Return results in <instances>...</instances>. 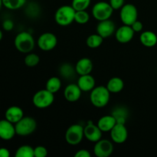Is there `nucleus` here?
Returning <instances> with one entry per match:
<instances>
[{"label": "nucleus", "mask_w": 157, "mask_h": 157, "mask_svg": "<svg viewBox=\"0 0 157 157\" xmlns=\"http://www.w3.org/2000/svg\"><path fill=\"white\" fill-rule=\"evenodd\" d=\"M15 47L21 53H30L34 49L35 41L32 34L28 32H21L15 36L14 40Z\"/></svg>", "instance_id": "f03ea898"}, {"label": "nucleus", "mask_w": 157, "mask_h": 157, "mask_svg": "<svg viewBox=\"0 0 157 157\" xmlns=\"http://www.w3.org/2000/svg\"><path fill=\"white\" fill-rule=\"evenodd\" d=\"M104 39V38L102 36H101L99 34H93V35H90V36L87 37L86 44H87V47L90 48H98L103 44Z\"/></svg>", "instance_id": "393cba45"}, {"label": "nucleus", "mask_w": 157, "mask_h": 157, "mask_svg": "<svg viewBox=\"0 0 157 157\" xmlns=\"http://www.w3.org/2000/svg\"><path fill=\"white\" fill-rule=\"evenodd\" d=\"M61 87V81L58 77H52L48 80L45 84V89L53 94L59 91Z\"/></svg>", "instance_id": "b1692460"}, {"label": "nucleus", "mask_w": 157, "mask_h": 157, "mask_svg": "<svg viewBox=\"0 0 157 157\" xmlns=\"http://www.w3.org/2000/svg\"><path fill=\"white\" fill-rule=\"evenodd\" d=\"M130 26L133 29V30L134 31V32H140L143 30V29H144V25H143V23L140 21H138V20L134 21Z\"/></svg>", "instance_id": "72a5a7b5"}, {"label": "nucleus", "mask_w": 157, "mask_h": 157, "mask_svg": "<svg viewBox=\"0 0 157 157\" xmlns=\"http://www.w3.org/2000/svg\"><path fill=\"white\" fill-rule=\"evenodd\" d=\"M141 44L147 48L154 47L157 44V35L152 31H145L140 36Z\"/></svg>", "instance_id": "412c9836"}, {"label": "nucleus", "mask_w": 157, "mask_h": 157, "mask_svg": "<svg viewBox=\"0 0 157 157\" xmlns=\"http://www.w3.org/2000/svg\"><path fill=\"white\" fill-rule=\"evenodd\" d=\"M2 36H3V35H2V31L0 30V41H1L2 38Z\"/></svg>", "instance_id": "58836bf2"}, {"label": "nucleus", "mask_w": 157, "mask_h": 157, "mask_svg": "<svg viewBox=\"0 0 157 157\" xmlns=\"http://www.w3.org/2000/svg\"><path fill=\"white\" fill-rule=\"evenodd\" d=\"M14 27V23L12 20L6 19L3 21L2 23V28L4 30L6 31H11L12 30Z\"/></svg>", "instance_id": "f704fd0d"}, {"label": "nucleus", "mask_w": 157, "mask_h": 157, "mask_svg": "<svg viewBox=\"0 0 157 157\" xmlns=\"http://www.w3.org/2000/svg\"><path fill=\"white\" fill-rule=\"evenodd\" d=\"M14 124L6 119L0 120V138L3 140H10L16 134Z\"/></svg>", "instance_id": "2eb2a0df"}, {"label": "nucleus", "mask_w": 157, "mask_h": 157, "mask_svg": "<svg viewBox=\"0 0 157 157\" xmlns=\"http://www.w3.org/2000/svg\"><path fill=\"white\" fill-rule=\"evenodd\" d=\"M16 134L21 136H27L32 134L37 128V122L32 117H23L15 124Z\"/></svg>", "instance_id": "20e7f679"}, {"label": "nucleus", "mask_w": 157, "mask_h": 157, "mask_svg": "<svg viewBox=\"0 0 157 157\" xmlns=\"http://www.w3.org/2000/svg\"><path fill=\"white\" fill-rule=\"evenodd\" d=\"M75 9L72 6H62L57 9L55 14V20L61 26H67L75 21Z\"/></svg>", "instance_id": "7ed1b4c3"}, {"label": "nucleus", "mask_w": 157, "mask_h": 157, "mask_svg": "<svg viewBox=\"0 0 157 157\" xmlns=\"http://www.w3.org/2000/svg\"><path fill=\"white\" fill-rule=\"evenodd\" d=\"M48 155V150L43 146H38L34 148V157H45Z\"/></svg>", "instance_id": "2f4dec72"}, {"label": "nucleus", "mask_w": 157, "mask_h": 157, "mask_svg": "<svg viewBox=\"0 0 157 157\" xmlns=\"http://www.w3.org/2000/svg\"><path fill=\"white\" fill-rule=\"evenodd\" d=\"M106 87L110 93H120L124 89V82L119 77H113L109 80Z\"/></svg>", "instance_id": "4be33fe9"}, {"label": "nucleus", "mask_w": 157, "mask_h": 157, "mask_svg": "<svg viewBox=\"0 0 157 157\" xmlns=\"http://www.w3.org/2000/svg\"><path fill=\"white\" fill-rule=\"evenodd\" d=\"M117 120L113 115H105L99 119L98 126L102 132H110L116 125Z\"/></svg>", "instance_id": "aec40b11"}, {"label": "nucleus", "mask_w": 157, "mask_h": 157, "mask_svg": "<svg viewBox=\"0 0 157 157\" xmlns=\"http://www.w3.org/2000/svg\"><path fill=\"white\" fill-rule=\"evenodd\" d=\"M102 130L99 128L98 124H94L89 121L84 127V134L86 139L92 143H96L102 139Z\"/></svg>", "instance_id": "f8f14e48"}, {"label": "nucleus", "mask_w": 157, "mask_h": 157, "mask_svg": "<svg viewBox=\"0 0 157 157\" xmlns=\"http://www.w3.org/2000/svg\"><path fill=\"white\" fill-rule=\"evenodd\" d=\"M91 0H72L71 6L75 11L86 10L90 6Z\"/></svg>", "instance_id": "7c9ffc66"}, {"label": "nucleus", "mask_w": 157, "mask_h": 157, "mask_svg": "<svg viewBox=\"0 0 157 157\" xmlns=\"http://www.w3.org/2000/svg\"><path fill=\"white\" fill-rule=\"evenodd\" d=\"M97 33L99 34L104 38L110 37L116 32V25L110 19L99 21L97 25Z\"/></svg>", "instance_id": "4468645a"}, {"label": "nucleus", "mask_w": 157, "mask_h": 157, "mask_svg": "<svg viewBox=\"0 0 157 157\" xmlns=\"http://www.w3.org/2000/svg\"><path fill=\"white\" fill-rule=\"evenodd\" d=\"M121 20L124 25H131L134 21L137 20L138 11L136 6L133 4H124L120 12Z\"/></svg>", "instance_id": "6e6552de"}, {"label": "nucleus", "mask_w": 157, "mask_h": 157, "mask_svg": "<svg viewBox=\"0 0 157 157\" xmlns=\"http://www.w3.org/2000/svg\"><path fill=\"white\" fill-rule=\"evenodd\" d=\"M82 90L78 84H69L64 88V97L68 102H76L81 98Z\"/></svg>", "instance_id": "dca6fc26"}, {"label": "nucleus", "mask_w": 157, "mask_h": 157, "mask_svg": "<svg viewBox=\"0 0 157 157\" xmlns=\"http://www.w3.org/2000/svg\"><path fill=\"white\" fill-rule=\"evenodd\" d=\"M9 156H10V153L8 149L0 147V157H9Z\"/></svg>", "instance_id": "e433bc0d"}, {"label": "nucleus", "mask_w": 157, "mask_h": 157, "mask_svg": "<svg viewBox=\"0 0 157 157\" xmlns=\"http://www.w3.org/2000/svg\"><path fill=\"white\" fill-rule=\"evenodd\" d=\"M93 62L88 58H82L78 60L75 64V70L78 75H85L91 73L93 70Z\"/></svg>", "instance_id": "f3484780"}, {"label": "nucleus", "mask_w": 157, "mask_h": 157, "mask_svg": "<svg viewBox=\"0 0 157 157\" xmlns=\"http://www.w3.org/2000/svg\"><path fill=\"white\" fill-rule=\"evenodd\" d=\"M23 117H24V112H23L22 109L18 106L9 107L5 113L6 119L9 122L15 124L18 123Z\"/></svg>", "instance_id": "a211bd4d"}, {"label": "nucleus", "mask_w": 157, "mask_h": 157, "mask_svg": "<svg viewBox=\"0 0 157 157\" xmlns=\"http://www.w3.org/2000/svg\"><path fill=\"white\" fill-rule=\"evenodd\" d=\"M90 20V15L87 13L86 10L76 11L75 16V21H76L78 24L84 25L87 24Z\"/></svg>", "instance_id": "c85d7f7f"}, {"label": "nucleus", "mask_w": 157, "mask_h": 157, "mask_svg": "<svg viewBox=\"0 0 157 157\" xmlns=\"http://www.w3.org/2000/svg\"><path fill=\"white\" fill-rule=\"evenodd\" d=\"M134 33V31L131 26L124 25L117 29L115 32V37L118 42L121 44H127L133 39Z\"/></svg>", "instance_id": "ddd939ff"}, {"label": "nucleus", "mask_w": 157, "mask_h": 157, "mask_svg": "<svg viewBox=\"0 0 157 157\" xmlns=\"http://www.w3.org/2000/svg\"><path fill=\"white\" fill-rule=\"evenodd\" d=\"M110 132L112 140L117 144H124L128 137V131L124 124L117 123Z\"/></svg>", "instance_id": "9b49d317"}, {"label": "nucleus", "mask_w": 157, "mask_h": 157, "mask_svg": "<svg viewBox=\"0 0 157 157\" xmlns=\"http://www.w3.org/2000/svg\"><path fill=\"white\" fill-rule=\"evenodd\" d=\"M27 0H2L3 6L10 10H16L25 6Z\"/></svg>", "instance_id": "bb28decb"}, {"label": "nucleus", "mask_w": 157, "mask_h": 157, "mask_svg": "<svg viewBox=\"0 0 157 157\" xmlns=\"http://www.w3.org/2000/svg\"><path fill=\"white\" fill-rule=\"evenodd\" d=\"M59 74L64 79H72L75 78L77 74L75 66L74 67L70 63H63L61 65H60Z\"/></svg>", "instance_id": "5701e85b"}, {"label": "nucleus", "mask_w": 157, "mask_h": 157, "mask_svg": "<svg viewBox=\"0 0 157 157\" xmlns=\"http://www.w3.org/2000/svg\"><path fill=\"white\" fill-rule=\"evenodd\" d=\"M3 6V2H2V0H0V10H1L2 7Z\"/></svg>", "instance_id": "4c0bfd02"}, {"label": "nucleus", "mask_w": 157, "mask_h": 157, "mask_svg": "<svg viewBox=\"0 0 157 157\" xmlns=\"http://www.w3.org/2000/svg\"><path fill=\"white\" fill-rule=\"evenodd\" d=\"M84 136V127L80 124H73L67 129L64 137L67 144L76 146L82 141Z\"/></svg>", "instance_id": "0eeeda50"}, {"label": "nucleus", "mask_w": 157, "mask_h": 157, "mask_svg": "<svg viewBox=\"0 0 157 157\" xmlns=\"http://www.w3.org/2000/svg\"><path fill=\"white\" fill-rule=\"evenodd\" d=\"M110 92L107 87L98 86L95 87L90 91V103L98 108H102L107 106L110 101Z\"/></svg>", "instance_id": "f257e3e1"}, {"label": "nucleus", "mask_w": 157, "mask_h": 157, "mask_svg": "<svg viewBox=\"0 0 157 157\" xmlns=\"http://www.w3.org/2000/svg\"><path fill=\"white\" fill-rule=\"evenodd\" d=\"M58 44V38L55 34L52 32H44L41 34L38 38L37 44L41 50L44 52L52 51L56 47Z\"/></svg>", "instance_id": "1a4fd4ad"}, {"label": "nucleus", "mask_w": 157, "mask_h": 157, "mask_svg": "<svg viewBox=\"0 0 157 157\" xmlns=\"http://www.w3.org/2000/svg\"><path fill=\"white\" fill-rule=\"evenodd\" d=\"M113 145L110 140L101 139L95 143L94 153L97 157H108L113 153Z\"/></svg>", "instance_id": "9d476101"}, {"label": "nucleus", "mask_w": 157, "mask_h": 157, "mask_svg": "<svg viewBox=\"0 0 157 157\" xmlns=\"http://www.w3.org/2000/svg\"><path fill=\"white\" fill-rule=\"evenodd\" d=\"M55 101L54 94L47 89H43L37 91L32 98L34 106L38 109H44L50 107Z\"/></svg>", "instance_id": "39448f33"}, {"label": "nucleus", "mask_w": 157, "mask_h": 157, "mask_svg": "<svg viewBox=\"0 0 157 157\" xmlns=\"http://www.w3.org/2000/svg\"><path fill=\"white\" fill-rule=\"evenodd\" d=\"M15 157H34V148L29 145H23L17 149Z\"/></svg>", "instance_id": "a878e982"}, {"label": "nucleus", "mask_w": 157, "mask_h": 157, "mask_svg": "<svg viewBox=\"0 0 157 157\" xmlns=\"http://www.w3.org/2000/svg\"><path fill=\"white\" fill-rule=\"evenodd\" d=\"M78 85L82 92L91 91L95 87V79L90 74L81 75L78 80Z\"/></svg>", "instance_id": "6ab92c4d"}, {"label": "nucleus", "mask_w": 157, "mask_h": 157, "mask_svg": "<svg viewBox=\"0 0 157 157\" xmlns=\"http://www.w3.org/2000/svg\"><path fill=\"white\" fill-rule=\"evenodd\" d=\"M124 2H125V0H110L109 2L113 10L121 9L124 6Z\"/></svg>", "instance_id": "473e14b6"}, {"label": "nucleus", "mask_w": 157, "mask_h": 157, "mask_svg": "<svg viewBox=\"0 0 157 157\" xmlns=\"http://www.w3.org/2000/svg\"><path fill=\"white\" fill-rule=\"evenodd\" d=\"M113 12V9L107 2H98L92 8V15L98 21L110 19Z\"/></svg>", "instance_id": "423d86ee"}, {"label": "nucleus", "mask_w": 157, "mask_h": 157, "mask_svg": "<svg viewBox=\"0 0 157 157\" xmlns=\"http://www.w3.org/2000/svg\"><path fill=\"white\" fill-rule=\"evenodd\" d=\"M24 61L27 67H34L38 64L40 61V58L36 54L29 53L25 58Z\"/></svg>", "instance_id": "c756f323"}, {"label": "nucleus", "mask_w": 157, "mask_h": 157, "mask_svg": "<svg viewBox=\"0 0 157 157\" xmlns=\"http://www.w3.org/2000/svg\"><path fill=\"white\" fill-rule=\"evenodd\" d=\"M75 157H90V153L88 150L82 149V150H79L78 151H77V153L75 154Z\"/></svg>", "instance_id": "c9c22d12"}, {"label": "nucleus", "mask_w": 157, "mask_h": 157, "mask_svg": "<svg viewBox=\"0 0 157 157\" xmlns=\"http://www.w3.org/2000/svg\"><path fill=\"white\" fill-rule=\"evenodd\" d=\"M112 115L116 118L117 123L125 124L126 120L127 117V110H125L123 107H119V108L115 109L112 113Z\"/></svg>", "instance_id": "cd10ccee"}]
</instances>
